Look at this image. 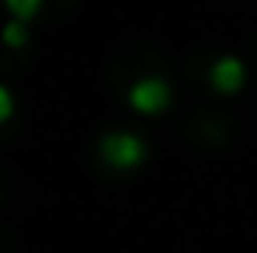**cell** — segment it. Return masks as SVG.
I'll return each instance as SVG.
<instances>
[{"mask_svg": "<svg viewBox=\"0 0 257 253\" xmlns=\"http://www.w3.org/2000/svg\"><path fill=\"white\" fill-rule=\"evenodd\" d=\"M97 149H101V160L115 170H132L146 160V142L132 132H108Z\"/></svg>", "mask_w": 257, "mask_h": 253, "instance_id": "6da1fadb", "label": "cell"}, {"mask_svg": "<svg viewBox=\"0 0 257 253\" xmlns=\"http://www.w3.org/2000/svg\"><path fill=\"white\" fill-rule=\"evenodd\" d=\"M128 104L139 115H160L171 104V84L164 77H143V80H136L132 90H128Z\"/></svg>", "mask_w": 257, "mask_h": 253, "instance_id": "7a4b0ae2", "label": "cell"}, {"mask_svg": "<svg viewBox=\"0 0 257 253\" xmlns=\"http://www.w3.org/2000/svg\"><path fill=\"white\" fill-rule=\"evenodd\" d=\"M209 80L219 94H236L243 80H247V70H243V63L236 59V56H222V59H215L212 70H209Z\"/></svg>", "mask_w": 257, "mask_h": 253, "instance_id": "3957f363", "label": "cell"}, {"mask_svg": "<svg viewBox=\"0 0 257 253\" xmlns=\"http://www.w3.org/2000/svg\"><path fill=\"white\" fill-rule=\"evenodd\" d=\"M7 4V11L14 14V21H32L35 14H39V7H42V0H4Z\"/></svg>", "mask_w": 257, "mask_h": 253, "instance_id": "277c9868", "label": "cell"}, {"mask_svg": "<svg viewBox=\"0 0 257 253\" xmlns=\"http://www.w3.org/2000/svg\"><path fill=\"white\" fill-rule=\"evenodd\" d=\"M25 39H28V32H25V25H21V21H11V25H4V42L11 45V49L25 45Z\"/></svg>", "mask_w": 257, "mask_h": 253, "instance_id": "5b68a950", "label": "cell"}, {"mask_svg": "<svg viewBox=\"0 0 257 253\" xmlns=\"http://www.w3.org/2000/svg\"><path fill=\"white\" fill-rule=\"evenodd\" d=\"M11 111H14V97H11V90L0 84V122H7L11 118Z\"/></svg>", "mask_w": 257, "mask_h": 253, "instance_id": "8992f818", "label": "cell"}]
</instances>
